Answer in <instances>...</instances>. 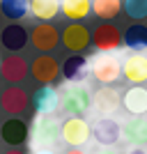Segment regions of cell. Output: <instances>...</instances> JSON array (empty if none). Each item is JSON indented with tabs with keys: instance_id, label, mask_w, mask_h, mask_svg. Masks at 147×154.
<instances>
[{
	"instance_id": "6da1fadb",
	"label": "cell",
	"mask_w": 147,
	"mask_h": 154,
	"mask_svg": "<svg viewBox=\"0 0 147 154\" xmlns=\"http://www.w3.org/2000/svg\"><path fill=\"white\" fill-rule=\"evenodd\" d=\"M60 108L67 115H85L92 108V92L83 83H71L60 94Z\"/></svg>"
},
{
	"instance_id": "7a4b0ae2",
	"label": "cell",
	"mask_w": 147,
	"mask_h": 154,
	"mask_svg": "<svg viewBox=\"0 0 147 154\" xmlns=\"http://www.w3.org/2000/svg\"><path fill=\"white\" fill-rule=\"evenodd\" d=\"M32 147L41 149V147H53L55 140L60 138V122L53 115H37L32 122Z\"/></svg>"
},
{
	"instance_id": "3957f363",
	"label": "cell",
	"mask_w": 147,
	"mask_h": 154,
	"mask_svg": "<svg viewBox=\"0 0 147 154\" xmlns=\"http://www.w3.org/2000/svg\"><path fill=\"white\" fill-rule=\"evenodd\" d=\"M90 124L83 120V115H69L60 124V138L69 147H83L90 140Z\"/></svg>"
},
{
	"instance_id": "277c9868",
	"label": "cell",
	"mask_w": 147,
	"mask_h": 154,
	"mask_svg": "<svg viewBox=\"0 0 147 154\" xmlns=\"http://www.w3.org/2000/svg\"><path fill=\"white\" fill-rule=\"evenodd\" d=\"M92 76L103 85L115 83L117 78L122 76V62L115 55H110V53H99L92 60Z\"/></svg>"
},
{
	"instance_id": "5b68a950",
	"label": "cell",
	"mask_w": 147,
	"mask_h": 154,
	"mask_svg": "<svg viewBox=\"0 0 147 154\" xmlns=\"http://www.w3.org/2000/svg\"><path fill=\"white\" fill-rule=\"evenodd\" d=\"M92 44H94L96 51L101 53H110V51H117L122 46V32L115 23H110V21H103L99 26L94 28L92 32Z\"/></svg>"
},
{
	"instance_id": "8992f818",
	"label": "cell",
	"mask_w": 147,
	"mask_h": 154,
	"mask_svg": "<svg viewBox=\"0 0 147 154\" xmlns=\"http://www.w3.org/2000/svg\"><path fill=\"white\" fill-rule=\"evenodd\" d=\"M90 30L81 23V21H69V26L60 32V42L64 44L67 51H74V53H81L90 46Z\"/></svg>"
},
{
	"instance_id": "52a82bcc",
	"label": "cell",
	"mask_w": 147,
	"mask_h": 154,
	"mask_svg": "<svg viewBox=\"0 0 147 154\" xmlns=\"http://www.w3.org/2000/svg\"><path fill=\"white\" fill-rule=\"evenodd\" d=\"M30 42L37 51H53L60 44V32L51 21H39L37 26L30 30Z\"/></svg>"
},
{
	"instance_id": "ba28073f",
	"label": "cell",
	"mask_w": 147,
	"mask_h": 154,
	"mask_svg": "<svg viewBox=\"0 0 147 154\" xmlns=\"http://www.w3.org/2000/svg\"><path fill=\"white\" fill-rule=\"evenodd\" d=\"M30 74L37 83L51 85L53 81L60 76V62L53 58V55H48V53H41V55H37V58L32 60Z\"/></svg>"
},
{
	"instance_id": "9c48e42d",
	"label": "cell",
	"mask_w": 147,
	"mask_h": 154,
	"mask_svg": "<svg viewBox=\"0 0 147 154\" xmlns=\"http://www.w3.org/2000/svg\"><path fill=\"white\" fill-rule=\"evenodd\" d=\"M28 74H30L28 60L21 58V55H16V53L2 58V62H0V76L5 78L7 83H12V85H19L21 81H26Z\"/></svg>"
},
{
	"instance_id": "30bf717a",
	"label": "cell",
	"mask_w": 147,
	"mask_h": 154,
	"mask_svg": "<svg viewBox=\"0 0 147 154\" xmlns=\"http://www.w3.org/2000/svg\"><path fill=\"white\" fill-rule=\"evenodd\" d=\"M0 138H2L9 147H21V145L28 143V138H30V127H28L21 117L12 115L0 127Z\"/></svg>"
},
{
	"instance_id": "8fae6325",
	"label": "cell",
	"mask_w": 147,
	"mask_h": 154,
	"mask_svg": "<svg viewBox=\"0 0 147 154\" xmlns=\"http://www.w3.org/2000/svg\"><path fill=\"white\" fill-rule=\"evenodd\" d=\"M92 138H94L99 145H117L122 138V124L113 117H99L92 127Z\"/></svg>"
},
{
	"instance_id": "7c38bea8",
	"label": "cell",
	"mask_w": 147,
	"mask_h": 154,
	"mask_svg": "<svg viewBox=\"0 0 147 154\" xmlns=\"http://www.w3.org/2000/svg\"><path fill=\"white\" fill-rule=\"evenodd\" d=\"M28 106H30V97L19 85H12V88H7L0 94V108L5 110L7 115H21V113L28 110Z\"/></svg>"
},
{
	"instance_id": "4fadbf2b",
	"label": "cell",
	"mask_w": 147,
	"mask_h": 154,
	"mask_svg": "<svg viewBox=\"0 0 147 154\" xmlns=\"http://www.w3.org/2000/svg\"><path fill=\"white\" fill-rule=\"evenodd\" d=\"M92 106H94V110L101 117H108L122 106V94L115 88H108V85H106V88H99V90L94 92V97H92Z\"/></svg>"
},
{
	"instance_id": "5bb4252c",
	"label": "cell",
	"mask_w": 147,
	"mask_h": 154,
	"mask_svg": "<svg viewBox=\"0 0 147 154\" xmlns=\"http://www.w3.org/2000/svg\"><path fill=\"white\" fill-rule=\"evenodd\" d=\"M60 74H62V78H64V81H69V83H81V81H85V76L90 74L87 58H85L83 53H74V55H69V58L60 64Z\"/></svg>"
},
{
	"instance_id": "9a60e30c",
	"label": "cell",
	"mask_w": 147,
	"mask_h": 154,
	"mask_svg": "<svg viewBox=\"0 0 147 154\" xmlns=\"http://www.w3.org/2000/svg\"><path fill=\"white\" fill-rule=\"evenodd\" d=\"M30 39V32L21 26L19 21H9V26L2 28L0 32V44L5 46L7 51H23Z\"/></svg>"
},
{
	"instance_id": "2e32d148",
	"label": "cell",
	"mask_w": 147,
	"mask_h": 154,
	"mask_svg": "<svg viewBox=\"0 0 147 154\" xmlns=\"http://www.w3.org/2000/svg\"><path fill=\"white\" fill-rule=\"evenodd\" d=\"M122 76L133 85L147 83V55L142 53H133L122 62Z\"/></svg>"
},
{
	"instance_id": "e0dca14e",
	"label": "cell",
	"mask_w": 147,
	"mask_h": 154,
	"mask_svg": "<svg viewBox=\"0 0 147 154\" xmlns=\"http://www.w3.org/2000/svg\"><path fill=\"white\" fill-rule=\"evenodd\" d=\"M32 106H35V110L39 115H53L60 108V92L51 85L37 88L35 94H32Z\"/></svg>"
},
{
	"instance_id": "ac0fdd59",
	"label": "cell",
	"mask_w": 147,
	"mask_h": 154,
	"mask_svg": "<svg viewBox=\"0 0 147 154\" xmlns=\"http://www.w3.org/2000/svg\"><path fill=\"white\" fill-rule=\"evenodd\" d=\"M122 106L129 115H145L147 113V88H129L122 94Z\"/></svg>"
},
{
	"instance_id": "d6986e66",
	"label": "cell",
	"mask_w": 147,
	"mask_h": 154,
	"mask_svg": "<svg viewBox=\"0 0 147 154\" xmlns=\"http://www.w3.org/2000/svg\"><path fill=\"white\" fill-rule=\"evenodd\" d=\"M122 136L133 145H145L147 143V117L145 115H133L131 120L122 124Z\"/></svg>"
},
{
	"instance_id": "ffe728a7",
	"label": "cell",
	"mask_w": 147,
	"mask_h": 154,
	"mask_svg": "<svg viewBox=\"0 0 147 154\" xmlns=\"http://www.w3.org/2000/svg\"><path fill=\"white\" fill-rule=\"evenodd\" d=\"M122 44L127 48H131V51H145L147 48V26H142L140 21L129 26L127 32L122 35Z\"/></svg>"
},
{
	"instance_id": "44dd1931",
	"label": "cell",
	"mask_w": 147,
	"mask_h": 154,
	"mask_svg": "<svg viewBox=\"0 0 147 154\" xmlns=\"http://www.w3.org/2000/svg\"><path fill=\"white\" fill-rule=\"evenodd\" d=\"M60 12V0H28V14L39 21H53Z\"/></svg>"
},
{
	"instance_id": "7402d4cb",
	"label": "cell",
	"mask_w": 147,
	"mask_h": 154,
	"mask_svg": "<svg viewBox=\"0 0 147 154\" xmlns=\"http://www.w3.org/2000/svg\"><path fill=\"white\" fill-rule=\"evenodd\" d=\"M60 12L69 21H83L92 12V0H62L60 2Z\"/></svg>"
},
{
	"instance_id": "603a6c76",
	"label": "cell",
	"mask_w": 147,
	"mask_h": 154,
	"mask_svg": "<svg viewBox=\"0 0 147 154\" xmlns=\"http://www.w3.org/2000/svg\"><path fill=\"white\" fill-rule=\"evenodd\" d=\"M92 12L101 21H113L122 12V0H92Z\"/></svg>"
},
{
	"instance_id": "cb8c5ba5",
	"label": "cell",
	"mask_w": 147,
	"mask_h": 154,
	"mask_svg": "<svg viewBox=\"0 0 147 154\" xmlns=\"http://www.w3.org/2000/svg\"><path fill=\"white\" fill-rule=\"evenodd\" d=\"M0 14L7 21H21L28 16V0H0Z\"/></svg>"
},
{
	"instance_id": "d4e9b609",
	"label": "cell",
	"mask_w": 147,
	"mask_h": 154,
	"mask_svg": "<svg viewBox=\"0 0 147 154\" xmlns=\"http://www.w3.org/2000/svg\"><path fill=\"white\" fill-rule=\"evenodd\" d=\"M122 9L131 21L147 19V0H122Z\"/></svg>"
},
{
	"instance_id": "484cf974",
	"label": "cell",
	"mask_w": 147,
	"mask_h": 154,
	"mask_svg": "<svg viewBox=\"0 0 147 154\" xmlns=\"http://www.w3.org/2000/svg\"><path fill=\"white\" fill-rule=\"evenodd\" d=\"M94 154H120V152L113 149V145H101V149H96Z\"/></svg>"
},
{
	"instance_id": "4316f807",
	"label": "cell",
	"mask_w": 147,
	"mask_h": 154,
	"mask_svg": "<svg viewBox=\"0 0 147 154\" xmlns=\"http://www.w3.org/2000/svg\"><path fill=\"white\" fill-rule=\"evenodd\" d=\"M64 154H87V152H83L81 147H69V149H67Z\"/></svg>"
},
{
	"instance_id": "83f0119b",
	"label": "cell",
	"mask_w": 147,
	"mask_h": 154,
	"mask_svg": "<svg viewBox=\"0 0 147 154\" xmlns=\"http://www.w3.org/2000/svg\"><path fill=\"white\" fill-rule=\"evenodd\" d=\"M35 154H55L51 147H41V149H35Z\"/></svg>"
},
{
	"instance_id": "f1b7e54d",
	"label": "cell",
	"mask_w": 147,
	"mask_h": 154,
	"mask_svg": "<svg viewBox=\"0 0 147 154\" xmlns=\"http://www.w3.org/2000/svg\"><path fill=\"white\" fill-rule=\"evenodd\" d=\"M127 154H147V152H145V149L140 147V145H138V147H133L131 152H127Z\"/></svg>"
},
{
	"instance_id": "f546056e",
	"label": "cell",
	"mask_w": 147,
	"mask_h": 154,
	"mask_svg": "<svg viewBox=\"0 0 147 154\" xmlns=\"http://www.w3.org/2000/svg\"><path fill=\"white\" fill-rule=\"evenodd\" d=\"M5 154H26V152H23V149H19V147H12V149H7Z\"/></svg>"
}]
</instances>
